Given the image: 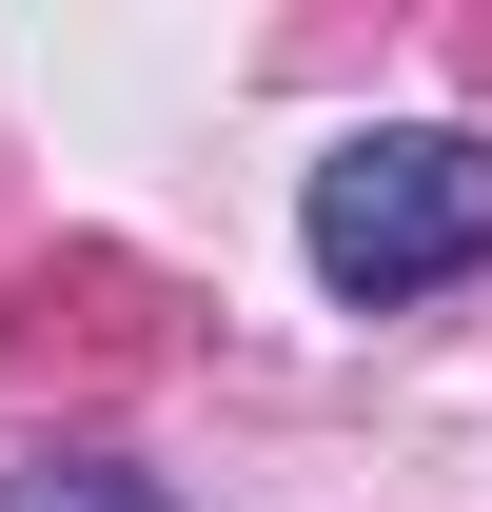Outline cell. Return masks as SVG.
<instances>
[{"mask_svg": "<svg viewBox=\"0 0 492 512\" xmlns=\"http://www.w3.org/2000/svg\"><path fill=\"white\" fill-rule=\"evenodd\" d=\"M296 256L355 296V316L492 276V138H453V119H355V138L296 178Z\"/></svg>", "mask_w": 492, "mask_h": 512, "instance_id": "cell-1", "label": "cell"}, {"mask_svg": "<svg viewBox=\"0 0 492 512\" xmlns=\"http://www.w3.org/2000/svg\"><path fill=\"white\" fill-rule=\"evenodd\" d=\"M0 512H178V493H158L138 453H20V473H0Z\"/></svg>", "mask_w": 492, "mask_h": 512, "instance_id": "cell-2", "label": "cell"}]
</instances>
